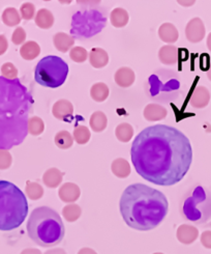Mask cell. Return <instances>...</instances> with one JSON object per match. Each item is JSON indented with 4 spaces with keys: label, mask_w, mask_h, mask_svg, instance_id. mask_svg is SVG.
Instances as JSON below:
<instances>
[{
    "label": "cell",
    "mask_w": 211,
    "mask_h": 254,
    "mask_svg": "<svg viewBox=\"0 0 211 254\" xmlns=\"http://www.w3.org/2000/svg\"><path fill=\"white\" fill-rule=\"evenodd\" d=\"M131 158L138 175L158 186H173L183 180L193 162L189 138L166 125L141 131L132 144Z\"/></svg>",
    "instance_id": "obj_1"
},
{
    "label": "cell",
    "mask_w": 211,
    "mask_h": 254,
    "mask_svg": "<svg viewBox=\"0 0 211 254\" xmlns=\"http://www.w3.org/2000/svg\"><path fill=\"white\" fill-rule=\"evenodd\" d=\"M119 209L124 222L131 228L148 232L163 221L169 203L160 191L144 184H134L123 191Z\"/></svg>",
    "instance_id": "obj_2"
},
{
    "label": "cell",
    "mask_w": 211,
    "mask_h": 254,
    "mask_svg": "<svg viewBox=\"0 0 211 254\" xmlns=\"http://www.w3.org/2000/svg\"><path fill=\"white\" fill-rule=\"evenodd\" d=\"M27 234L35 244L48 248L61 243L65 228L56 211L49 206H39L28 218Z\"/></svg>",
    "instance_id": "obj_3"
},
{
    "label": "cell",
    "mask_w": 211,
    "mask_h": 254,
    "mask_svg": "<svg viewBox=\"0 0 211 254\" xmlns=\"http://www.w3.org/2000/svg\"><path fill=\"white\" fill-rule=\"evenodd\" d=\"M28 214V202L16 185L0 181V230L9 232L22 225Z\"/></svg>",
    "instance_id": "obj_4"
},
{
    "label": "cell",
    "mask_w": 211,
    "mask_h": 254,
    "mask_svg": "<svg viewBox=\"0 0 211 254\" xmlns=\"http://www.w3.org/2000/svg\"><path fill=\"white\" fill-rule=\"evenodd\" d=\"M180 214L184 220L194 224L211 220V192L201 185H195L183 195Z\"/></svg>",
    "instance_id": "obj_5"
},
{
    "label": "cell",
    "mask_w": 211,
    "mask_h": 254,
    "mask_svg": "<svg viewBox=\"0 0 211 254\" xmlns=\"http://www.w3.org/2000/svg\"><path fill=\"white\" fill-rule=\"evenodd\" d=\"M67 74L68 65L61 57L49 55L42 59L35 66L34 78L42 86L57 88L65 82Z\"/></svg>",
    "instance_id": "obj_6"
},
{
    "label": "cell",
    "mask_w": 211,
    "mask_h": 254,
    "mask_svg": "<svg viewBox=\"0 0 211 254\" xmlns=\"http://www.w3.org/2000/svg\"><path fill=\"white\" fill-rule=\"evenodd\" d=\"M206 36V28L204 22L200 18H193L189 21L185 27L186 40L192 44H198L203 41Z\"/></svg>",
    "instance_id": "obj_7"
},
{
    "label": "cell",
    "mask_w": 211,
    "mask_h": 254,
    "mask_svg": "<svg viewBox=\"0 0 211 254\" xmlns=\"http://www.w3.org/2000/svg\"><path fill=\"white\" fill-rule=\"evenodd\" d=\"M58 196L63 202L70 204L80 198L81 190L75 183H65L61 185V187L58 190Z\"/></svg>",
    "instance_id": "obj_8"
},
{
    "label": "cell",
    "mask_w": 211,
    "mask_h": 254,
    "mask_svg": "<svg viewBox=\"0 0 211 254\" xmlns=\"http://www.w3.org/2000/svg\"><path fill=\"white\" fill-rule=\"evenodd\" d=\"M210 91L205 86H197L191 95L190 104L191 106L197 109H202L208 106L210 102Z\"/></svg>",
    "instance_id": "obj_9"
},
{
    "label": "cell",
    "mask_w": 211,
    "mask_h": 254,
    "mask_svg": "<svg viewBox=\"0 0 211 254\" xmlns=\"http://www.w3.org/2000/svg\"><path fill=\"white\" fill-rule=\"evenodd\" d=\"M74 113V106L72 102L68 100L61 99L57 101L52 108V114L54 118L59 121H65L68 118H70Z\"/></svg>",
    "instance_id": "obj_10"
},
{
    "label": "cell",
    "mask_w": 211,
    "mask_h": 254,
    "mask_svg": "<svg viewBox=\"0 0 211 254\" xmlns=\"http://www.w3.org/2000/svg\"><path fill=\"white\" fill-rule=\"evenodd\" d=\"M114 80L116 84L119 87L127 88L134 84L136 80V74L132 68L127 66H122L116 71L114 75Z\"/></svg>",
    "instance_id": "obj_11"
},
{
    "label": "cell",
    "mask_w": 211,
    "mask_h": 254,
    "mask_svg": "<svg viewBox=\"0 0 211 254\" xmlns=\"http://www.w3.org/2000/svg\"><path fill=\"white\" fill-rule=\"evenodd\" d=\"M158 60L162 64L172 65L178 63L179 50L174 45H166L158 51Z\"/></svg>",
    "instance_id": "obj_12"
},
{
    "label": "cell",
    "mask_w": 211,
    "mask_h": 254,
    "mask_svg": "<svg viewBox=\"0 0 211 254\" xmlns=\"http://www.w3.org/2000/svg\"><path fill=\"white\" fill-rule=\"evenodd\" d=\"M143 115L148 122H158L167 118L168 110L159 104L151 103L144 108Z\"/></svg>",
    "instance_id": "obj_13"
},
{
    "label": "cell",
    "mask_w": 211,
    "mask_h": 254,
    "mask_svg": "<svg viewBox=\"0 0 211 254\" xmlns=\"http://www.w3.org/2000/svg\"><path fill=\"white\" fill-rule=\"evenodd\" d=\"M176 236H177V239L180 243L184 245H190L198 239L199 230L193 225L182 224L177 228Z\"/></svg>",
    "instance_id": "obj_14"
},
{
    "label": "cell",
    "mask_w": 211,
    "mask_h": 254,
    "mask_svg": "<svg viewBox=\"0 0 211 254\" xmlns=\"http://www.w3.org/2000/svg\"><path fill=\"white\" fill-rule=\"evenodd\" d=\"M54 47L60 52H67L74 48L75 39L65 32H57L53 37Z\"/></svg>",
    "instance_id": "obj_15"
},
{
    "label": "cell",
    "mask_w": 211,
    "mask_h": 254,
    "mask_svg": "<svg viewBox=\"0 0 211 254\" xmlns=\"http://www.w3.org/2000/svg\"><path fill=\"white\" fill-rule=\"evenodd\" d=\"M158 37L163 43L173 44L177 42L179 38V32L172 23H163L158 28Z\"/></svg>",
    "instance_id": "obj_16"
},
{
    "label": "cell",
    "mask_w": 211,
    "mask_h": 254,
    "mask_svg": "<svg viewBox=\"0 0 211 254\" xmlns=\"http://www.w3.org/2000/svg\"><path fill=\"white\" fill-rule=\"evenodd\" d=\"M89 63L96 68H103L109 64V54L103 48H93L89 53Z\"/></svg>",
    "instance_id": "obj_17"
},
{
    "label": "cell",
    "mask_w": 211,
    "mask_h": 254,
    "mask_svg": "<svg viewBox=\"0 0 211 254\" xmlns=\"http://www.w3.org/2000/svg\"><path fill=\"white\" fill-rule=\"evenodd\" d=\"M63 173L58 168H49L43 176V182L48 188H57L62 183Z\"/></svg>",
    "instance_id": "obj_18"
},
{
    "label": "cell",
    "mask_w": 211,
    "mask_h": 254,
    "mask_svg": "<svg viewBox=\"0 0 211 254\" xmlns=\"http://www.w3.org/2000/svg\"><path fill=\"white\" fill-rule=\"evenodd\" d=\"M111 170L113 175L118 179H126L131 175V165L128 161L123 158L115 159L111 164Z\"/></svg>",
    "instance_id": "obj_19"
},
{
    "label": "cell",
    "mask_w": 211,
    "mask_h": 254,
    "mask_svg": "<svg viewBox=\"0 0 211 254\" xmlns=\"http://www.w3.org/2000/svg\"><path fill=\"white\" fill-rule=\"evenodd\" d=\"M41 54L40 45L34 41H28L23 44L20 48V55L23 60L33 61Z\"/></svg>",
    "instance_id": "obj_20"
},
{
    "label": "cell",
    "mask_w": 211,
    "mask_h": 254,
    "mask_svg": "<svg viewBox=\"0 0 211 254\" xmlns=\"http://www.w3.org/2000/svg\"><path fill=\"white\" fill-rule=\"evenodd\" d=\"M54 16L52 11L47 8H41L35 15L34 22L41 29H50L54 24Z\"/></svg>",
    "instance_id": "obj_21"
},
{
    "label": "cell",
    "mask_w": 211,
    "mask_h": 254,
    "mask_svg": "<svg viewBox=\"0 0 211 254\" xmlns=\"http://www.w3.org/2000/svg\"><path fill=\"white\" fill-rule=\"evenodd\" d=\"M128 21H130V15H128L126 9L122 7H116L111 11L110 22L114 27L122 28L127 25Z\"/></svg>",
    "instance_id": "obj_22"
},
{
    "label": "cell",
    "mask_w": 211,
    "mask_h": 254,
    "mask_svg": "<svg viewBox=\"0 0 211 254\" xmlns=\"http://www.w3.org/2000/svg\"><path fill=\"white\" fill-rule=\"evenodd\" d=\"M89 125L92 131L103 132L108 126V119L103 111H96L91 114Z\"/></svg>",
    "instance_id": "obj_23"
},
{
    "label": "cell",
    "mask_w": 211,
    "mask_h": 254,
    "mask_svg": "<svg viewBox=\"0 0 211 254\" xmlns=\"http://www.w3.org/2000/svg\"><path fill=\"white\" fill-rule=\"evenodd\" d=\"M110 95V90L108 85L104 82H97L90 88V97L93 101L102 103L108 99Z\"/></svg>",
    "instance_id": "obj_24"
},
{
    "label": "cell",
    "mask_w": 211,
    "mask_h": 254,
    "mask_svg": "<svg viewBox=\"0 0 211 254\" xmlns=\"http://www.w3.org/2000/svg\"><path fill=\"white\" fill-rule=\"evenodd\" d=\"M115 136L120 142L126 143L128 141H131L134 136L133 126L127 123L119 124L115 129Z\"/></svg>",
    "instance_id": "obj_25"
},
{
    "label": "cell",
    "mask_w": 211,
    "mask_h": 254,
    "mask_svg": "<svg viewBox=\"0 0 211 254\" xmlns=\"http://www.w3.org/2000/svg\"><path fill=\"white\" fill-rule=\"evenodd\" d=\"M2 22L8 27H14L20 24L22 17L17 8L15 7H6L1 16Z\"/></svg>",
    "instance_id": "obj_26"
},
{
    "label": "cell",
    "mask_w": 211,
    "mask_h": 254,
    "mask_svg": "<svg viewBox=\"0 0 211 254\" xmlns=\"http://www.w3.org/2000/svg\"><path fill=\"white\" fill-rule=\"evenodd\" d=\"M54 142H55L56 146H58L59 148L67 149V148L73 146L74 137L68 131L62 130V131H59L55 135Z\"/></svg>",
    "instance_id": "obj_27"
},
{
    "label": "cell",
    "mask_w": 211,
    "mask_h": 254,
    "mask_svg": "<svg viewBox=\"0 0 211 254\" xmlns=\"http://www.w3.org/2000/svg\"><path fill=\"white\" fill-rule=\"evenodd\" d=\"M62 215L67 222H75L81 217L82 209L76 203H70L63 207Z\"/></svg>",
    "instance_id": "obj_28"
},
{
    "label": "cell",
    "mask_w": 211,
    "mask_h": 254,
    "mask_svg": "<svg viewBox=\"0 0 211 254\" xmlns=\"http://www.w3.org/2000/svg\"><path fill=\"white\" fill-rule=\"evenodd\" d=\"M25 193L29 199L39 200L44 196V188L38 183L27 181L26 187H25Z\"/></svg>",
    "instance_id": "obj_29"
},
{
    "label": "cell",
    "mask_w": 211,
    "mask_h": 254,
    "mask_svg": "<svg viewBox=\"0 0 211 254\" xmlns=\"http://www.w3.org/2000/svg\"><path fill=\"white\" fill-rule=\"evenodd\" d=\"M73 137H74V140L78 144H86L88 143V141L91 138L90 130L85 126H78L74 130Z\"/></svg>",
    "instance_id": "obj_30"
},
{
    "label": "cell",
    "mask_w": 211,
    "mask_h": 254,
    "mask_svg": "<svg viewBox=\"0 0 211 254\" xmlns=\"http://www.w3.org/2000/svg\"><path fill=\"white\" fill-rule=\"evenodd\" d=\"M27 128H28V132L30 135L39 136L45 130V123L39 117H32L28 120Z\"/></svg>",
    "instance_id": "obj_31"
},
{
    "label": "cell",
    "mask_w": 211,
    "mask_h": 254,
    "mask_svg": "<svg viewBox=\"0 0 211 254\" xmlns=\"http://www.w3.org/2000/svg\"><path fill=\"white\" fill-rule=\"evenodd\" d=\"M69 57L70 60L77 64H83L87 61V59H89V54L85 48L77 46V47H74L69 51Z\"/></svg>",
    "instance_id": "obj_32"
},
{
    "label": "cell",
    "mask_w": 211,
    "mask_h": 254,
    "mask_svg": "<svg viewBox=\"0 0 211 254\" xmlns=\"http://www.w3.org/2000/svg\"><path fill=\"white\" fill-rule=\"evenodd\" d=\"M20 15L22 19L27 20V21L33 19L35 16V5L31 2L23 3L20 8Z\"/></svg>",
    "instance_id": "obj_33"
},
{
    "label": "cell",
    "mask_w": 211,
    "mask_h": 254,
    "mask_svg": "<svg viewBox=\"0 0 211 254\" xmlns=\"http://www.w3.org/2000/svg\"><path fill=\"white\" fill-rule=\"evenodd\" d=\"M1 74L4 78L13 80L18 77V68L11 63H5L1 66Z\"/></svg>",
    "instance_id": "obj_34"
},
{
    "label": "cell",
    "mask_w": 211,
    "mask_h": 254,
    "mask_svg": "<svg viewBox=\"0 0 211 254\" xmlns=\"http://www.w3.org/2000/svg\"><path fill=\"white\" fill-rule=\"evenodd\" d=\"M13 163V157L6 149H0V170L8 169Z\"/></svg>",
    "instance_id": "obj_35"
},
{
    "label": "cell",
    "mask_w": 211,
    "mask_h": 254,
    "mask_svg": "<svg viewBox=\"0 0 211 254\" xmlns=\"http://www.w3.org/2000/svg\"><path fill=\"white\" fill-rule=\"evenodd\" d=\"M25 40H26V31L24 30V28L17 27L13 32V36H11V42H13L15 45H21L25 43Z\"/></svg>",
    "instance_id": "obj_36"
},
{
    "label": "cell",
    "mask_w": 211,
    "mask_h": 254,
    "mask_svg": "<svg viewBox=\"0 0 211 254\" xmlns=\"http://www.w3.org/2000/svg\"><path fill=\"white\" fill-rule=\"evenodd\" d=\"M201 243L204 247L211 249V230H206L201 236Z\"/></svg>",
    "instance_id": "obj_37"
},
{
    "label": "cell",
    "mask_w": 211,
    "mask_h": 254,
    "mask_svg": "<svg viewBox=\"0 0 211 254\" xmlns=\"http://www.w3.org/2000/svg\"><path fill=\"white\" fill-rule=\"evenodd\" d=\"M8 48V42L5 36L3 34H0V56L3 55Z\"/></svg>",
    "instance_id": "obj_38"
},
{
    "label": "cell",
    "mask_w": 211,
    "mask_h": 254,
    "mask_svg": "<svg viewBox=\"0 0 211 254\" xmlns=\"http://www.w3.org/2000/svg\"><path fill=\"white\" fill-rule=\"evenodd\" d=\"M21 254H43L39 249H35V248H28L23 250L21 252Z\"/></svg>",
    "instance_id": "obj_39"
},
{
    "label": "cell",
    "mask_w": 211,
    "mask_h": 254,
    "mask_svg": "<svg viewBox=\"0 0 211 254\" xmlns=\"http://www.w3.org/2000/svg\"><path fill=\"white\" fill-rule=\"evenodd\" d=\"M78 254H98L95 250L91 249V248H82Z\"/></svg>",
    "instance_id": "obj_40"
},
{
    "label": "cell",
    "mask_w": 211,
    "mask_h": 254,
    "mask_svg": "<svg viewBox=\"0 0 211 254\" xmlns=\"http://www.w3.org/2000/svg\"><path fill=\"white\" fill-rule=\"evenodd\" d=\"M44 254H66V252L63 249H51Z\"/></svg>",
    "instance_id": "obj_41"
},
{
    "label": "cell",
    "mask_w": 211,
    "mask_h": 254,
    "mask_svg": "<svg viewBox=\"0 0 211 254\" xmlns=\"http://www.w3.org/2000/svg\"><path fill=\"white\" fill-rule=\"evenodd\" d=\"M195 2L196 1H178V3L180 4V5H183V6H189V5H193V4H195Z\"/></svg>",
    "instance_id": "obj_42"
},
{
    "label": "cell",
    "mask_w": 211,
    "mask_h": 254,
    "mask_svg": "<svg viewBox=\"0 0 211 254\" xmlns=\"http://www.w3.org/2000/svg\"><path fill=\"white\" fill-rule=\"evenodd\" d=\"M206 44H207V48H208V50L211 52V32L208 34V37H207V42H206Z\"/></svg>",
    "instance_id": "obj_43"
},
{
    "label": "cell",
    "mask_w": 211,
    "mask_h": 254,
    "mask_svg": "<svg viewBox=\"0 0 211 254\" xmlns=\"http://www.w3.org/2000/svg\"><path fill=\"white\" fill-rule=\"evenodd\" d=\"M207 78L211 81V67L207 71Z\"/></svg>",
    "instance_id": "obj_44"
},
{
    "label": "cell",
    "mask_w": 211,
    "mask_h": 254,
    "mask_svg": "<svg viewBox=\"0 0 211 254\" xmlns=\"http://www.w3.org/2000/svg\"><path fill=\"white\" fill-rule=\"evenodd\" d=\"M154 254H163V253H160V252H157V253H154Z\"/></svg>",
    "instance_id": "obj_45"
}]
</instances>
